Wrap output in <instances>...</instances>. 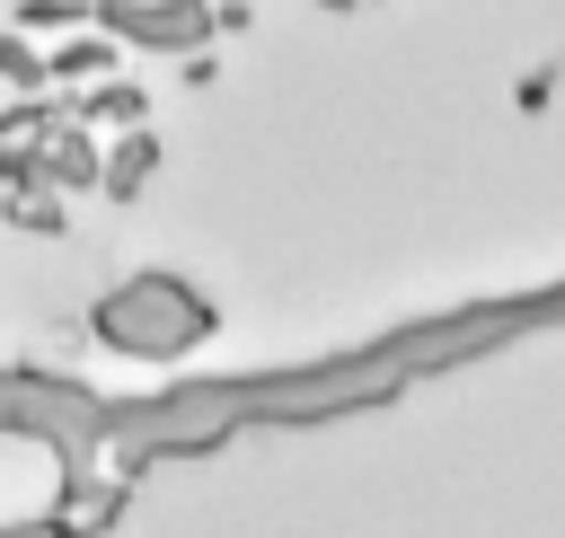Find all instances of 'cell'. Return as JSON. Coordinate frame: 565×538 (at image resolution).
Listing matches in <instances>:
<instances>
[{
	"instance_id": "1",
	"label": "cell",
	"mask_w": 565,
	"mask_h": 538,
	"mask_svg": "<svg viewBox=\"0 0 565 538\" xmlns=\"http://www.w3.org/2000/svg\"><path fill=\"white\" fill-rule=\"evenodd\" d=\"M212 300L177 273H141V282H115L97 309H88V335L124 362H185L203 335H212Z\"/></svg>"
},
{
	"instance_id": "2",
	"label": "cell",
	"mask_w": 565,
	"mask_h": 538,
	"mask_svg": "<svg viewBox=\"0 0 565 538\" xmlns=\"http://www.w3.org/2000/svg\"><path fill=\"white\" fill-rule=\"evenodd\" d=\"M141 168H150V141H124V150L106 159V185H115V194H132V185H141Z\"/></svg>"
}]
</instances>
